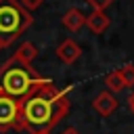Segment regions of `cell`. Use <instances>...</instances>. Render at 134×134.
Returning <instances> with one entry per match:
<instances>
[{
  "label": "cell",
  "instance_id": "7a4b0ae2",
  "mask_svg": "<svg viewBox=\"0 0 134 134\" xmlns=\"http://www.w3.org/2000/svg\"><path fill=\"white\" fill-rule=\"evenodd\" d=\"M40 80L42 75L31 65H23L15 59L4 61L0 67V90L17 100L23 98Z\"/></svg>",
  "mask_w": 134,
  "mask_h": 134
},
{
  "label": "cell",
  "instance_id": "9c48e42d",
  "mask_svg": "<svg viewBox=\"0 0 134 134\" xmlns=\"http://www.w3.org/2000/svg\"><path fill=\"white\" fill-rule=\"evenodd\" d=\"M36 57H38V48H36V44H34V42H23L10 59H15V61H19V63H23V65H31Z\"/></svg>",
  "mask_w": 134,
  "mask_h": 134
},
{
  "label": "cell",
  "instance_id": "7c38bea8",
  "mask_svg": "<svg viewBox=\"0 0 134 134\" xmlns=\"http://www.w3.org/2000/svg\"><path fill=\"white\" fill-rule=\"evenodd\" d=\"M42 2H44V0H19V4H21L27 13H34L36 8H40V6H42Z\"/></svg>",
  "mask_w": 134,
  "mask_h": 134
},
{
  "label": "cell",
  "instance_id": "8fae6325",
  "mask_svg": "<svg viewBox=\"0 0 134 134\" xmlns=\"http://www.w3.org/2000/svg\"><path fill=\"white\" fill-rule=\"evenodd\" d=\"M119 73H121V77H124L126 88H134V63L124 65V67L119 69Z\"/></svg>",
  "mask_w": 134,
  "mask_h": 134
},
{
  "label": "cell",
  "instance_id": "ac0fdd59",
  "mask_svg": "<svg viewBox=\"0 0 134 134\" xmlns=\"http://www.w3.org/2000/svg\"><path fill=\"white\" fill-rule=\"evenodd\" d=\"M0 92H2V90H0Z\"/></svg>",
  "mask_w": 134,
  "mask_h": 134
},
{
  "label": "cell",
  "instance_id": "3957f363",
  "mask_svg": "<svg viewBox=\"0 0 134 134\" xmlns=\"http://www.w3.org/2000/svg\"><path fill=\"white\" fill-rule=\"evenodd\" d=\"M34 17L27 13L19 0H0V42L10 46L19 36L25 34L27 27H31Z\"/></svg>",
  "mask_w": 134,
  "mask_h": 134
},
{
  "label": "cell",
  "instance_id": "30bf717a",
  "mask_svg": "<svg viewBox=\"0 0 134 134\" xmlns=\"http://www.w3.org/2000/svg\"><path fill=\"white\" fill-rule=\"evenodd\" d=\"M105 84H107L109 92H121V90H126V84H124V77H121L119 69L107 73V75H105Z\"/></svg>",
  "mask_w": 134,
  "mask_h": 134
},
{
  "label": "cell",
  "instance_id": "e0dca14e",
  "mask_svg": "<svg viewBox=\"0 0 134 134\" xmlns=\"http://www.w3.org/2000/svg\"><path fill=\"white\" fill-rule=\"evenodd\" d=\"M42 134H50V132H42Z\"/></svg>",
  "mask_w": 134,
  "mask_h": 134
},
{
  "label": "cell",
  "instance_id": "52a82bcc",
  "mask_svg": "<svg viewBox=\"0 0 134 134\" xmlns=\"http://www.w3.org/2000/svg\"><path fill=\"white\" fill-rule=\"evenodd\" d=\"M86 25L90 27L92 34H105L107 27L111 25V19L105 15V10H92L90 15H86Z\"/></svg>",
  "mask_w": 134,
  "mask_h": 134
},
{
  "label": "cell",
  "instance_id": "5bb4252c",
  "mask_svg": "<svg viewBox=\"0 0 134 134\" xmlns=\"http://www.w3.org/2000/svg\"><path fill=\"white\" fill-rule=\"evenodd\" d=\"M128 107H130V111L134 113V92H132V94L128 96Z\"/></svg>",
  "mask_w": 134,
  "mask_h": 134
},
{
  "label": "cell",
  "instance_id": "6da1fadb",
  "mask_svg": "<svg viewBox=\"0 0 134 134\" xmlns=\"http://www.w3.org/2000/svg\"><path fill=\"white\" fill-rule=\"evenodd\" d=\"M19 105H21L23 130L31 134L50 132L69 113L67 92L57 88L46 77H42L23 98H19Z\"/></svg>",
  "mask_w": 134,
  "mask_h": 134
},
{
  "label": "cell",
  "instance_id": "5b68a950",
  "mask_svg": "<svg viewBox=\"0 0 134 134\" xmlns=\"http://www.w3.org/2000/svg\"><path fill=\"white\" fill-rule=\"evenodd\" d=\"M117 103H119L117 96H115L113 92L105 90V92H100V94L94 96V100H92V109H94L98 115L107 117V115H111V113L117 109Z\"/></svg>",
  "mask_w": 134,
  "mask_h": 134
},
{
  "label": "cell",
  "instance_id": "9a60e30c",
  "mask_svg": "<svg viewBox=\"0 0 134 134\" xmlns=\"http://www.w3.org/2000/svg\"><path fill=\"white\" fill-rule=\"evenodd\" d=\"M63 134H80V130H77V128H67Z\"/></svg>",
  "mask_w": 134,
  "mask_h": 134
},
{
  "label": "cell",
  "instance_id": "8992f818",
  "mask_svg": "<svg viewBox=\"0 0 134 134\" xmlns=\"http://www.w3.org/2000/svg\"><path fill=\"white\" fill-rule=\"evenodd\" d=\"M80 54H82V48H80V44H77L75 40H71V38L63 40V42L57 46V57H59V61L65 63V65L75 63V61L80 59Z\"/></svg>",
  "mask_w": 134,
  "mask_h": 134
},
{
  "label": "cell",
  "instance_id": "4fadbf2b",
  "mask_svg": "<svg viewBox=\"0 0 134 134\" xmlns=\"http://www.w3.org/2000/svg\"><path fill=\"white\" fill-rule=\"evenodd\" d=\"M86 2L92 6V10H105L107 6L113 4V0H86Z\"/></svg>",
  "mask_w": 134,
  "mask_h": 134
},
{
  "label": "cell",
  "instance_id": "277c9868",
  "mask_svg": "<svg viewBox=\"0 0 134 134\" xmlns=\"http://www.w3.org/2000/svg\"><path fill=\"white\" fill-rule=\"evenodd\" d=\"M10 130H23L21 124V105L17 98L0 92V132H10Z\"/></svg>",
  "mask_w": 134,
  "mask_h": 134
},
{
  "label": "cell",
  "instance_id": "ba28073f",
  "mask_svg": "<svg viewBox=\"0 0 134 134\" xmlns=\"http://www.w3.org/2000/svg\"><path fill=\"white\" fill-rule=\"evenodd\" d=\"M61 23L69 29V31H77L86 25V15L80 10V8H69L63 17H61Z\"/></svg>",
  "mask_w": 134,
  "mask_h": 134
},
{
  "label": "cell",
  "instance_id": "2e32d148",
  "mask_svg": "<svg viewBox=\"0 0 134 134\" xmlns=\"http://www.w3.org/2000/svg\"><path fill=\"white\" fill-rule=\"evenodd\" d=\"M2 48H4V44H2V42H0V50H2Z\"/></svg>",
  "mask_w": 134,
  "mask_h": 134
}]
</instances>
